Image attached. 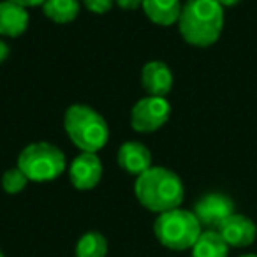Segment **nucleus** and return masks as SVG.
Instances as JSON below:
<instances>
[{
	"instance_id": "f257e3e1",
	"label": "nucleus",
	"mask_w": 257,
	"mask_h": 257,
	"mask_svg": "<svg viewBox=\"0 0 257 257\" xmlns=\"http://www.w3.org/2000/svg\"><path fill=\"white\" fill-rule=\"evenodd\" d=\"M134 194L141 206L152 213L161 215L182 206L185 189L182 178L171 169L152 166L148 171L138 176L134 183Z\"/></svg>"
},
{
	"instance_id": "f03ea898",
	"label": "nucleus",
	"mask_w": 257,
	"mask_h": 257,
	"mask_svg": "<svg viewBox=\"0 0 257 257\" xmlns=\"http://www.w3.org/2000/svg\"><path fill=\"white\" fill-rule=\"evenodd\" d=\"M224 29V8L215 0H187L182 6L178 30L185 43L208 48L218 41Z\"/></svg>"
},
{
	"instance_id": "7ed1b4c3",
	"label": "nucleus",
	"mask_w": 257,
	"mask_h": 257,
	"mask_svg": "<svg viewBox=\"0 0 257 257\" xmlns=\"http://www.w3.org/2000/svg\"><path fill=\"white\" fill-rule=\"evenodd\" d=\"M64 128L71 141L81 152L97 154L109 140V127L106 120L93 107L74 104L64 114Z\"/></svg>"
},
{
	"instance_id": "20e7f679",
	"label": "nucleus",
	"mask_w": 257,
	"mask_h": 257,
	"mask_svg": "<svg viewBox=\"0 0 257 257\" xmlns=\"http://www.w3.org/2000/svg\"><path fill=\"white\" fill-rule=\"evenodd\" d=\"M203 232L199 220L189 210H169L161 213L154 222V234L162 246L175 252L190 250Z\"/></svg>"
},
{
	"instance_id": "39448f33",
	"label": "nucleus",
	"mask_w": 257,
	"mask_h": 257,
	"mask_svg": "<svg viewBox=\"0 0 257 257\" xmlns=\"http://www.w3.org/2000/svg\"><path fill=\"white\" fill-rule=\"evenodd\" d=\"M18 168L29 182L46 183L57 180L65 171L67 161L60 148L41 141L23 148L18 157Z\"/></svg>"
},
{
	"instance_id": "423d86ee",
	"label": "nucleus",
	"mask_w": 257,
	"mask_h": 257,
	"mask_svg": "<svg viewBox=\"0 0 257 257\" xmlns=\"http://www.w3.org/2000/svg\"><path fill=\"white\" fill-rule=\"evenodd\" d=\"M171 114V106L164 97H145L134 104L131 111V125L136 133H155Z\"/></svg>"
},
{
	"instance_id": "0eeeda50",
	"label": "nucleus",
	"mask_w": 257,
	"mask_h": 257,
	"mask_svg": "<svg viewBox=\"0 0 257 257\" xmlns=\"http://www.w3.org/2000/svg\"><path fill=\"white\" fill-rule=\"evenodd\" d=\"M192 213L199 220L201 227L217 231L225 218L234 213V203L229 196L220 192L204 194L196 204H194Z\"/></svg>"
},
{
	"instance_id": "6e6552de",
	"label": "nucleus",
	"mask_w": 257,
	"mask_h": 257,
	"mask_svg": "<svg viewBox=\"0 0 257 257\" xmlns=\"http://www.w3.org/2000/svg\"><path fill=\"white\" fill-rule=\"evenodd\" d=\"M102 178V162L97 154L81 152L69 168V180L78 190H90Z\"/></svg>"
},
{
	"instance_id": "1a4fd4ad",
	"label": "nucleus",
	"mask_w": 257,
	"mask_h": 257,
	"mask_svg": "<svg viewBox=\"0 0 257 257\" xmlns=\"http://www.w3.org/2000/svg\"><path fill=\"white\" fill-rule=\"evenodd\" d=\"M217 231L220 232L224 241L234 248L250 246L257 238V225L253 224L252 218L241 213H232L229 218H225Z\"/></svg>"
},
{
	"instance_id": "9d476101",
	"label": "nucleus",
	"mask_w": 257,
	"mask_h": 257,
	"mask_svg": "<svg viewBox=\"0 0 257 257\" xmlns=\"http://www.w3.org/2000/svg\"><path fill=\"white\" fill-rule=\"evenodd\" d=\"M141 83L150 97H166L173 88V72L164 62H148L141 71Z\"/></svg>"
},
{
	"instance_id": "9b49d317",
	"label": "nucleus",
	"mask_w": 257,
	"mask_h": 257,
	"mask_svg": "<svg viewBox=\"0 0 257 257\" xmlns=\"http://www.w3.org/2000/svg\"><path fill=\"white\" fill-rule=\"evenodd\" d=\"M118 164L131 175H143L152 168V154L140 141H127L118 150Z\"/></svg>"
},
{
	"instance_id": "f8f14e48",
	"label": "nucleus",
	"mask_w": 257,
	"mask_h": 257,
	"mask_svg": "<svg viewBox=\"0 0 257 257\" xmlns=\"http://www.w3.org/2000/svg\"><path fill=\"white\" fill-rule=\"evenodd\" d=\"M30 16L25 8L8 0L0 2V36L20 37L29 27Z\"/></svg>"
},
{
	"instance_id": "ddd939ff",
	"label": "nucleus",
	"mask_w": 257,
	"mask_h": 257,
	"mask_svg": "<svg viewBox=\"0 0 257 257\" xmlns=\"http://www.w3.org/2000/svg\"><path fill=\"white\" fill-rule=\"evenodd\" d=\"M141 8L150 22L161 27H171L178 23L182 13L180 0H143Z\"/></svg>"
},
{
	"instance_id": "4468645a",
	"label": "nucleus",
	"mask_w": 257,
	"mask_h": 257,
	"mask_svg": "<svg viewBox=\"0 0 257 257\" xmlns=\"http://www.w3.org/2000/svg\"><path fill=\"white\" fill-rule=\"evenodd\" d=\"M192 257H227L229 255V245L224 241L218 231H206L201 232L197 241L190 248Z\"/></svg>"
},
{
	"instance_id": "2eb2a0df",
	"label": "nucleus",
	"mask_w": 257,
	"mask_h": 257,
	"mask_svg": "<svg viewBox=\"0 0 257 257\" xmlns=\"http://www.w3.org/2000/svg\"><path fill=\"white\" fill-rule=\"evenodd\" d=\"M79 2L78 0H46L43 4V11L51 22L55 23H71L79 15Z\"/></svg>"
},
{
	"instance_id": "dca6fc26",
	"label": "nucleus",
	"mask_w": 257,
	"mask_h": 257,
	"mask_svg": "<svg viewBox=\"0 0 257 257\" xmlns=\"http://www.w3.org/2000/svg\"><path fill=\"white\" fill-rule=\"evenodd\" d=\"M76 257H106L107 239L102 232L88 231L76 243Z\"/></svg>"
},
{
	"instance_id": "f3484780",
	"label": "nucleus",
	"mask_w": 257,
	"mask_h": 257,
	"mask_svg": "<svg viewBox=\"0 0 257 257\" xmlns=\"http://www.w3.org/2000/svg\"><path fill=\"white\" fill-rule=\"evenodd\" d=\"M27 183H29V178L23 175V171L18 166L13 169H8L4 173V176H2V189L8 194H13V196L22 192L27 187Z\"/></svg>"
},
{
	"instance_id": "a211bd4d",
	"label": "nucleus",
	"mask_w": 257,
	"mask_h": 257,
	"mask_svg": "<svg viewBox=\"0 0 257 257\" xmlns=\"http://www.w3.org/2000/svg\"><path fill=\"white\" fill-rule=\"evenodd\" d=\"M83 4L93 15H106L111 11L114 0H83Z\"/></svg>"
},
{
	"instance_id": "6ab92c4d",
	"label": "nucleus",
	"mask_w": 257,
	"mask_h": 257,
	"mask_svg": "<svg viewBox=\"0 0 257 257\" xmlns=\"http://www.w3.org/2000/svg\"><path fill=\"white\" fill-rule=\"evenodd\" d=\"M114 4H118V8L125 9V11H134L140 6H143V0H114Z\"/></svg>"
},
{
	"instance_id": "aec40b11",
	"label": "nucleus",
	"mask_w": 257,
	"mask_h": 257,
	"mask_svg": "<svg viewBox=\"0 0 257 257\" xmlns=\"http://www.w3.org/2000/svg\"><path fill=\"white\" fill-rule=\"evenodd\" d=\"M8 2H13V4H18L22 8H37V6H43L46 0H8Z\"/></svg>"
},
{
	"instance_id": "412c9836",
	"label": "nucleus",
	"mask_w": 257,
	"mask_h": 257,
	"mask_svg": "<svg viewBox=\"0 0 257 257\" xmlns=\"http://www.w3.org/2000/svg\"><path fill=\"white\" fill-rule=\"evenodd\" d=\"M9 57V46L4 43V41H0V64Z\"/></svg>"
},
{
	"instance_id": "4be33fe9",
	"label": "nucleus",
	"mask_w": 257,
	"mask_h": 257,
	"mask_svg": "<svg viewBox=\"0 0 257 257\" xmlns=\"http://www.w3.org/2000/svg\"><path fill=\"white\" fill-rule=\"evenodd\" d=\"M218 6H222V8H231V6H236L239 2V0H215Z\"/></svg>"
},
{
	"instance_id": "5701e85b",
	"label": "nucleus",
	"mask_w": 257,
	"mask_h": 257,
	"mask_svg": "<svg viewBox=\"0 0 257 257\" xmlns=\"http://www.w3.org/2000/svg\"><path fill=\"white\" fill-rule=\"evenodd\" d=\"M239 257H257V253H245V255H239Z\"/></svg>"
},
{
	"instance_id": "b1692460",
	"label": "nucleus",
	"mask_w": 257,
	"mask_h": 257,
	"mask_svg": "<svg viewBox=\"0 0 257 257\" xmlns=\"http://www.w3.org/2000/svg\"><path fill=\"white\" fill-rule=\"evenodd\" d=\"M0 257H6V255H4V252H2V250H0Z\"/></svg>"
}]
</instances>
